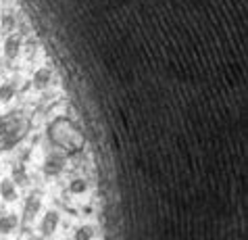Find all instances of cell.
I'll list each match as a JSON object with an SVG mask.
<instances>
[{"mask_svg": "<svg viewBox=\"0 0 248 240\" xmlns=\"http://www.w3.org/2000/svg\"><path fill=\"white\" fill-rule=\"evenodd\" d=\"M65 167H67V159L61 150H50V153H46L44 159H42V165H40L42 174L46 177H50V180H57V177L63 176Z\"/></svg>", "mask_w": 248, "mask_h": 240, "instance_id": "6da1fadb", "label": "cell"}, {"mask_svg": "<svg viewBox=\"0 0 248 240\" xmlns=\"http://www.w3.org/2000/svg\"><path fill=\"white\" fill-rule=\"evenodd\" d=\"M50 81H52V71L48 69V67H38L31 75V86L36 88V90H46V88L50 86Z\"/></svg>", "mask_w": 248, "mask_h": 240, "instance_id": "7a4b0ae2", "label": "cell"}, {"mask_svg": "<svg viewBox=\"0 0 248 240\" xmlns=\"http://www.w3.org/2000/svg\"><path fill=\"white\" fill-rule=\"evenodd\" d=\"M15 84H11V81H2L0 84V102H11L13 98H15Z\"/></svg>", "mask_w": 248, "mask_h": 240, "instance_id": "277c9868", "label": "cell"}, {"mask_svg": "<svg viewBox=\"0 0 248 240\" xmlns=\"http://www.w3.org/2000/svg\"><path fill=\"white\" fill-rule=\"evenodd\" d=\"M19 52H21V38L19 36H9L4 40V44H2V54L9 61H13V59L19 57Z\"/></svg>", "mask_w": 248, "mask_h": 240, "instance_id": "3957f363", "label": "cell"}]
</instances>
